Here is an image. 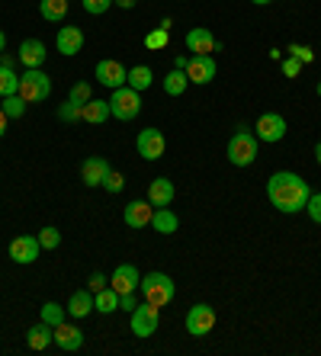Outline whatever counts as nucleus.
I'll use <instances>...</instances> for the list:
<instances>
[{
  "mask_svg": "<svg viewBox=\"0 0 321 356\" xmlns=\"http://www.w3.org/2000/svg\"><path fill=\"white\" fill-rule=\"evenodd\" d=\"M257 148H260L257 135H251V132H247V125L238 122V132L231 135V141H228V164L251 167L257 161Z\"/></svg>",
  "mask_w": 321,
  "mask_h": 356,
  "instance_id": "f03ea898",
  "label": "nucleus"
},
{
  "mask_svg": "<svg viewBox=\"0 0 321 356\" xmlns=\"http://www.w3.org/2000/svg\"><path fill=\"white\" fill-rule=\"evenodd\" d=\"M135 305H139V302H135V292H125V296H119V308H125L129 315L135 312Z\"/></svg>",
  "mask_w": 321,
  "mask_h": 356,
  "instance_id": "79ce46f5",
  "label": "nucleus"
},
{
  "mask_svg": "<svg viewBox=\"0 0 321 356\" xmlns=\"http://www.w3.org/2000/svg\"><path fill=\"white\" fill-rule=\"evenodd\" d=\"M187 83H189L187 71H180V67H173L171 74L164 77V93H167V97H180V93L187 90Z\"/></svg>",
  "mask_w": 321,
  "mask_h": 356,
  "instance_id": "cd10ccee",
  "label": "nucleus"
},
{
  "mask_svg": "<svg viewBox=\"0 0 321 356\" xmlns=\"http://www.w3.org/2000/svg\"><path fill=\"white\" fill-rule=\"evenodd\" d=\"M39 13L49 23H61L68 17V0H39Z\"/></svg>",
  "mask_w": 321,
  "mask_h": 356,
  "instance_id": "bb28decb",
  "label": "nucleus"
},
{
  "mask_svg": "<svg viewBox=\"0 0 321 356\" xmlns=\"http://www.w3.org/2000/svg\"><path fill=\"white\" fill-rule=\"evenodd\" d=\"M286 119L280 116V113H260V119H257L254 125V135L257 141H264V145H276V141L286 138Z\"/></svg>",
  "mask_w": 321,
  "mask_h": 356,
  "instance_id": "423d86ee",
  "label": "nucleus"
},
{
  "mask_svg": "<svg viewBox=\"0 0 321 356\" xmlns=\"http://www.w3.org/2000/svg\"><path fill=\"white\" fill-rule=\"evenodd\" d=\"M39 315H42V321H45V324H52V327H58V324L65 321L68 308H61V305H58V302H45V305L39 308Z\"/></svg>",
  "mask_w": 321,
  "mask_h": 356,
  "instance_id": "c756f323",
  "label": "nucleus"
},
{
  "mask_svg": "<svg viewBox=\"0 0 321 356\" xmlns=\"http://www.w3.org/2000/svg\"><path fill=\"white\" fill-rule=\"evenodd\" d=\"M109 170H113V167H109L107 158H100V154L87 158V161L81 164V180H84V186H103V180H107Z\"/></svg>",
  "mask_w": 321,
  "mask_h": 356,
  "instance_id": "dca6fc26",
  "label": "nucleus"
},
{
  "mask_svg": "<svg viewBox=\"0 0 321 356\" xmlns=\"http://www.w3.org/2000/svg\"><path fill=\"white\" fill-rule=\"evenodd\" d=\"M113 3H116V7H123V10H132L139 0H113Z\"/></svg>",
  "mask_w": 321,
  "mask_h": 356,
  "instance_id": "a18cd8bd",
  "label": "nucleus"
},
{
  "mask_svg": "<svg viewBox=\"0 0 321 356\" xmlns=\"http://www.w3.org/2000/svg\"><path fill=\"white\" fill-rule=\"evenodd\" d=\"M139 289H141V296H145V302H151V305H157V308H164L167 302L173 298L177 286H173V280L167 273H148V276H141Z\"/></svg>",
  "mask_w": 321,
  "mask_h": 356,
  "instance_id": "7ed1b4c3",
  "label": "nucleus"
},
{
  "mask_svg": "<svg viewBox=\"0 0 321 356\" xmlns=\"http://www.w3.org/2000/svg\"><path fill=\"white\" fill-rule=\"evenodd\" d=\"M0 106H3L7 119H23V113H26V106H29V103H26L19 93H10V97H3V103H0Z\"/></svg>",
  "mask_w": 321,
  "mask_h": 356,
  "instance_id": "c85d7f7f",
  "label": "nucleus"
},
{
  "mask_svg": "<svg viewBox=\"0 0 321 356\" xmlns=\"http://www.w3.org/2000/svg\"><path fill=\"white\" fill-rule=\"evenodd\" d=\"M318 97H321V81H318Z\"/></svg>",
  "mask_w": 321,
  "mask_h": 356,
  "instance_id": "8fccbe9b",
  "label": "nucleus"
},
{
  "mask_svg": "<svg viewBox=\"0 0 321 356\" xmlns=\"http://www.w3.org/2000/svg\"><path fill=\"white\" fill-rule=\"evenodd\" d=\"M308 196H312V186H308L299 174L280 170V174H273L270 180H267V199H270L280 212H286V216L302 212L305 202H308Z\"/></svg>",
  "mask_w": 321,
  "mask_h": 356,
  "instance_id": "f257e3e1",
  "label": "nucleus"
},
{
  "mask_svg": "<svg viewBox=\"0 0 321 356\" xmlns=\"http://www.w3.org/2000/svg\"><path fill=\"white\" fill-rule=\"evenodd\" d=\"M215 327V312L212 305H206V302H199V305H193L187 312V331L193 334V337H206V334H212Z\"/></svg>",
  "mask_w": 321,
  "mask_h": 356,
  "instance_id": "1a4fd4ad",
  "label": "nucleus"
},
{
  "mask_svg": "<svg viewBox=\"0 0 321 356\" xmlns=\"http://www.w3.org/2000/svg\"><path fill=\"white\" fill-rule=\"evenodd\" d=\"M167 39H171V35H167V29L161 26V29H155V33L145 35V45H148L151 51H157V49H164V45H167Z\"/></svg>",
  "mask_w": 321,
  "mask_h": 356,
  "instance_id": "f704fd0d",
  "label": "nucleus"
},
{
  "mask_svg": "<svg viewBox=\"0 0 321 356\" xmlns=\"http://www.w3.org/2000/svg\"><path fill=\"white\" fill-rule=\"evenodd\" d=\"M109 113H113L116 119H123V122L135 119V116L141 113V97H139V90H132L129 83H125V87H119V90H113V97H109Z\"/></svg>",
  "mask_w": 321,
  "mask_h": 356,
  "instance_id": "39448f33",
  "label": "nucleus"
},
{
  "mask_svg": "<svg viewBox=\"0 0 321 356\" xmlns=\"http://www.w3.org/2000/svg\"><path fill=\"white\" fill-rule=\"evenodd\" d=\"M107 276H103V273H91V280H87V289H91V292H100V289H107Z\"/></svg>",
  "mask_w": 321,
  "mask_h": 356,
  "instance_id": "a19ab883",
  "label": "nucleus"
},
{
  "mask_svg": "<svg viewBox=\"0 0 321 356\" xmlns=\"http://www.w3.org/2000/svg\"><path fill=\"white\" fill-rule=\"evenodd\" d=\"M52 93V77L42 67H26V74L19 77V97L26 103H42Z\"/></svg>",
  "mask_w": 321,
  "mask_h": 356,
  "instance_id": "20e7f679",
  "label": "nucleus"
},
{
  "mask_svg": "<svg viewBox=\"0 0 321 356\" xmlns=\"http://www.w3.org/2000/svg\"><path fill=\"white\" fill-rule=\"evenodd\" d=\"M81 109L84 106H77V103H71V99H68V103H61V106H58V119H61V122H81Z\"/></svg>",
  "mask_w": 321,
  "mask_h": 356,
  "instance_id": "72a5a7b5",
  "label": "nucleus"
},
{
  "mask_svg": "<svg viewBox=\"0 0 321 356\" xmlns=\"http://www.w3.org/2000/svg\"><path fill=\"white\" fill-rule=\"evenodd\" d=\"M39 254H42V244L33 234H17V238L10 241V260H13V264H19V266L36 264Z\"/></svg>",
  "mask_w": 321,
  "mask_h": 356,
  "instance_id": "6e6552de",
  "label": "nucleus"
},
{
  "mask_svg": "<svg viewBox=\"0 0 321 356\" xmlns=\"http://www.w3.org/2000/svg\"><path fill=\"white\" fill-rule=\"evenodd\" d=\"M289 55H292V58H299L302 65H308V61L315 58V51L308 49V45H289Z\"/></svg>",
  "mask_w": 321,
  "mask_h": 356,
  "instance_id": "58836bf2",
  "label": "nucleus"
},
{
  "mask_svg": "<svg viewBox=\"0 0 321 356\" xmlns=\"http://www.w3.org/2000/svg\"><path fill=\"white\" fill-rule=\"evenodd\" d=\"M58 51H61L65 58H75L77 51H84L81 26H61V29H58Z\"/></svg>",
  "mask_w": 321,
  "mask_h": 356,
  "instance_id": "f3484780",
  "label": "nucleus"
},
{
  "mask_svg": "<svg viewBox=\"0 0 321 356\" xmlns=\"http://www.w3.org/2000/svg\"><path fill=\"white\" fill-rule=\"evenodd\" d=\"M93 308H97V312H103V315H113V312H119V292H116L113 286L93 292Z\"/></svg>",
  "mask_w": 321,
  "mask_h": 356,
  "instance_id": "a878e982",
  "label": "nucleus"
},
{
  "mask_svg": "<svg viewBox=\"0 0 321 356\" xmlns=\"http://www.w3.org/2000/svg\"><path fill=\"white\" fill-rule=\"evenodd\" d=\"M13 61H17L13 55H7V51H0V65H3V67H13Z\"/></svg>",
  "mask_w": 321,
  "mask_h": 356,
  "instance_id": "37998d69",
  "label": "nucleus"
},
{
  "mask_svg": "<svg viewBox=\"0 0 321 356\" xmlns=\"http://www.w3.org/2000/svg\"><path fill=\"white\" fill-rule=\"evenodd\" d=\"M135 148H139V154L145 161H157V158H164L167 141H164V135L157 132V129H141L139 138H135Z\"/></svg>",
  "mask_w": 321,
  "mask_h": 356,
  "instance_id": "9b49d317",
  "label": "nucleus"
},
{
  "mask_svg": "<svg viewBox=\"0 0 321 356\" xmlns=\"http://www.w3.org/2000/svg\"><path fill=\"white\" fill-rule=\"evenodd\" d=\"M187 49L193 51V55H212V51H219V39H215L209 29L196 26V29L187 33Z\"/></svg>",
  "mask_w": 321,
  "mask_h": 356,
  "instance_id": "a211bd4d",
  "label": "nucleus"
},
{
  "mask_svg": "<svg viewBox=\"0 0 321 356\" xmlns=\"http://www.w3.org/2000/svg\"><path fill=\"white\" fill-rule=\"evenodd\" d=\"M125 83L132 87V90H148L151 83H155V71H151L148 65H135V67H129V77H125Z\"/></svg>",
  "mask_w": 321,
  "mask_h": 356,
  "instance_id": "b1692460",
  "label": "nucleus"
},
{
  "mask_svg": "<svg viewBox=\"0 0 321 356\" xmlns=\"http://www.w3.org/2000/svg\"><path fill=\"white\" fill-rule=\"evenodd\" d=\"M157 324H161V308L151 305V302H145V305H135L132 312V334L135 337H151V334H157Z\"/></svg>",
  "mask_w": 321,
  "mask_h": 356,
  "instance_id": "0eeeda50",
  "label": "nucleus"
},
{
  "mask_svg": "<svg viewBox=\"0 0 321 356\" xmlns=\"http://www.w3.org/2000/svg\"><path fill=\"white\" fill-rule=\"evenodd\" d=\"M7 135V113H3V106H0V138Z\"/></svg>",
  "mask_w": 321,
  "mask_h": 356,
  "instance_id": "c03bdc74",
  "label": "nucleus"
},
{
  "mask_svg": "<svg viewBox=\"0 0 321 356\" xmlns=\"http://www.w3.org/2000/svg\"><path fill=\"white\" fill-rule=\"evenodd\" d=\"M123 186H125V177L119 174V170H109L107 180H103V190L107 193H123Z\"/></svg>",
  "mask_w": 321,
  "mask_h": 356,
  "instance_id": "c9c22d12",
  "label": "nucleus"
},
{
  "mask_svg": "<svg viewBox=\"0 0 321 356\" xmlns=\"http://www.w3.org/2000/svg\"><path fill=\"white\" fill-rule=\"evenodd\" d=\"M109 116H113V113H109V99H91V103H84V109H81V119L91 125H103Z\"/></svg>",
  "mask_w": 321,
  "mask_h": 356,
  "instance_id": "4be33fe9",
  "label": "nucleus"
},
{
  "mask_svg": "<svg viewBox=\"0 0 321 356\" xmlns=\"http://www.w3.org/2000/svg\"><path fill=\"white\" fill-rule=\"evenodd\" d=\"M305 212H308V218H312L315 225H321V193H312V196H308Z\"/></svg>",
  "mask_w": 321,
  "mask_h": 356,
  "instance_id": "e433bc0d",
  "label": "nucleus"
},
{
  "mask_svg": "<svg viewBox=\"0 0 321 356\" xmlns=\"http://www.w3.org/2000/svg\"><path fill=\"white\" fill-rule=\"evenodd\" d=\"M215 74H219V67H215V58L212 55H193V58L187 61V77L189 83H212Z\"/></svg>",
  "mask_w": 321,
  "mask_h": 356,
  "instance_id": "f8f14e48",
  "label": "nucleus"
},
{
  "mask_svg": "<svg viewBox=\"0 0 321 356\" xmlns=\"http://www.w3.org/2000/svg\"><path fill=\"white\" fill-rule=\"evenodd\" d=\"M251 3H257V7H267V3H273V0H251Z\"/></svg>",
  "mask_w": 321,
  "mask_h": 356,
  "instance_id": "de8ad7c7",
  "label": "nucleus"
},
{
  "mask_svg": "<svg viewBox=\"0 0 321 356\" xmlns=\"http://www.w3.org/2000/svg\"><path fill=\"white\" fill-rule=\"evenodd\" d=\"M26 343H29V350H45L49 343H55V337H52V324L39 321L29 327V334H26Z\"/></svg>",
  "mask_w": 321,
  "mask_h": 356,
  "instance_id": "5701e85b",
  "label": "nucleus"
},
{
  "mask_svg": "<svg viewBox=\"0 0 321 356\" xmlns=\"http://www.w3.org/2000/svg\"><path fill=\"white\" fill-rule=\"evenodd\" d=\"M151 228H155L157 234H173L177 228H180V218L173 216L171 209H155V218H151Z\"/></svg>",
  "mask_w": 321,
  "mask_h": 356,
  "instance_id": "393cba45",
  "label": "nucleus"
},
{
  "mask_svg": "<svg viewBox=\"0 0 321 356\" xmlns=\"http://www.w3.org/2000/svg\"><path fill=\"white\" fill-rule=\"evenodd\" d=\"M148 202L155 209H164L173 202V183L167 180V177H155V180L148 183Z\"/></svg>",
  "mask_w": 321,
  "mask_h": 356,
  "instance_id": "6ab92c4d",
  "label": "nucleus"
},
{
  "mask_svg": "<svg viewBox=\"0 0 321 356\" xmlns=\"http://www.w3.org/2000/svg\"><path fill=\"white\" fill-rule=\"evenodd\" d=\"M52 337H55L58 350H65V353H75V350L84 347V334H81V327H77V324L61 321L58 327H52Z\"/></svg>",
  "mask_w": 321,
  "mask_h": 356,
  "instance_id": "4468645a",
  "label": "nucleus"
},
{
  "mask_svg": "<svg viewBox=\"0 0 321 356\" xmlns=\"http://www.w3.org/2000/svg\"><path fill=\"white\" fill-rule=\"evenodd\" d=\"M91 83H87V81H77L75 83V87H71V93H68V99H71V103H77V106H84V103H91Z\"/></svg>",
  "mask_w": 321,
  "mask_h": 356,
  "instance_id": "473e14b6",
  "label": "nucleus"
},
{
  "mask_svg": "<svg viewBox=\"0 0 321 356\" xmlns=\"http://www.w3.org/2000/svg\"><path fill=\"white\" fill-rule=\"evenodd\" d=\"M151 218H155V206H151L148 199H135V202H129V206L123 209V222L129 225V228H148Z\"/></svg>",
  "mask_w": 321,
  "mask_h": 356,
  "instance_id": "ddd939ff",
  "label": "nucleus"
},
{
  "mask_svg": "<svg viewBox=\"0 0 321 356\" xmlns=\"http://www.w3.org/2000/svg\"><path fill=\"white\" fill-rule=\"evenodd\" d=\"M125 77H129V67H125L123 61L103 58L97 65V83L109 87V90H119V87H125Z\"/></svg>",
  "mask_w": 321,
  "mask_h": 356,
  "instance_id": "9d476101",
  "label": "nucleus"
},
{
  "mask_svg": "<svg viewBox=\"0 0 321 356\" xmlns=\"http://www.w3.org/2000/svg\"><path fill=\"white\" fill-rule=\"evenodd\" d=\"M10 93H19V77L13 74V67L0 65V97H10Z\"/></svg>",
  "mask_w": 321,
  "mask_h": 356,
  "instance_id": "7c9ffc66",
  "label": "nucleus"
},
{
  "mask_svg": "<svg viewBox=\"0 0 321 356\" xmlns=\"http://www.w3.org/2000/svg\"><path fill=\"white\" fill-rule=\"evenodd\" d=\"M109 3H113V0H84V10H87L91 17H100V13L109 10Z\"/></svg>",
  "mask_w": 321,
  "mask_h": 356,
  "instance_id": "4c0bfd02",
  "label": "nucleus"
},
{
  "mask_svg": "<svg viewBox=\"0 0 321 356\" xmlns=\"http://www.w3.org/2000/svg\"><path fill=\"white\" fill-rule=\"evenodd\" d=\"M139 282H141V273L135 270L132 264H119L113 270V276H109V286H113L119 296H125V292H135V289H139Z\"/></svg>",
  "mask_w": 321,
  "mask_h": 356,
  "instance_id": "2eb2a0df",
  "label": "nucleus"
},
{
  "mask_svg": "<svg viewBox=\"0 0 321 356\" xmlns=\"http://www.w3.org/2000/svg\"><path fill=\"white\" fill-rule=\"evenodd\" d=\"M299 71H302V61L289 55V58L283 61V74H286V77H299Z\"/></svg>",
  "mask_w": 321,
  "mask_h": 356,
  "instance_id": "ea45409f",
  "label": "nucleus"
},
{
  "mask_svg": "<svg viewBox=\"0 0 321 356\" xmlns=\"http://www.w3.org/2000/svg\"><path fill=\"white\" fill-rule=\"evenodd\" d=\"M3 45H7V35L0 33V51H3Z\"/></svg>",
  "mask_w": 321,
  "mask_h": 356,
  "instance_id": "09e8293b",
  "label": "nucleus"
},
{
  "mask_svg": "<svg viewBox=\"0 0 321 356\" xmlns=\"http://www.w3.org/2000/svg\"><path fill=\"white\" fill-rule=\"evenodd\" d=\"M315 161H318V164H321V141H318V145H315Z\"/></svg>",
  "mask_w": 321,
  "mask_h": 356,
  "instance_id": "49530a36",
  "label": "nucleus"
},
{
  "mask_svg": "<svg viewBox=\"0 0 321 356\" xmlns=\"http://www.w3.org/2000/svg\"><path fill=\"white\" fill-rule=\"evenodd\" d=\"M68 315L71 318H87L91 315V312H97V308H93V296H91V289H77L75 296L68 298Z\"/></svg>",
  "mask_w": 321,
  "mask_h": 356,
  "instance_id": "412c9836",
  "label": "nucleus"
},
{
  "mask_svg": "<svg viewBox=\"0 0 321 356\" xmlns=\"http://www.w3.org/2000/svg\"><path fill=\"white\" fill-rule=\"evenodd\" d=\"M36 238H39L42 250H58V244H61V232H58L55 225H45V228H42Z\"/></svg>",
  "mask_w": 321,
  "mask_h": 356,
  "instance_id": "2f4dec72",
  "label": "nucleus"
},
{
  "mask_svg": "<svg viewBox=\"0 0 321 356\" xmlns=\"http://www.w3.org/2000/svg\"><path fill=\"white\" fill-rule=\"evenodd\" d=\"M45 42H39V39H26L23 45H19V61H23L26 67H42L45 65Z\"/></svg>",
  "mask_w": 321,
  "mask_h": 356,
  "instance_id": "aec40b11",
  "label": "nucleus"
}]
</instances>
